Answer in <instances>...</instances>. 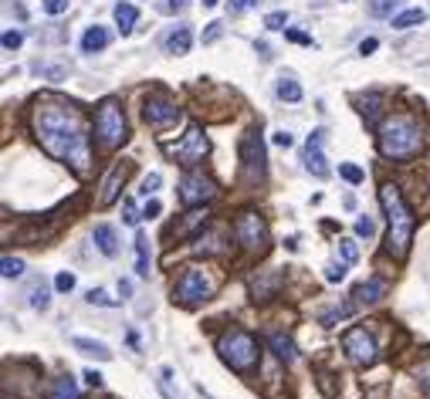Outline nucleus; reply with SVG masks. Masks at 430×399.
I'll use <instances>...</instances> for the list:
<instances>
[{
	"label": "nucleus",
	"instance_id": "f257e3e1",
	"mask_svg": "<svg viewBox=\"0 0 430 399\" xmlns=\"http://www.w3.org/2000/svg\"><path fill=\"white\" fill-rule=\"evenodd\" d=\"M31 133L41 142V149L55 156L58 163L72 166V170L85 176L92 170V129L81 109L68 105V102H55L44 98L31 109Z\"/></svg>",
	"mask_w": 430,
	"mask_h": 399
},
{
	"label": "nucleus",
	"instance_id": "f03ea898",
	"mask_svg": "<svg viewBox=\"0 0 430 399\" xmlns=\"http://www.w3.org/2000/svg\"><path fill=\"white\" fill-rule=\"evenodd\" d=\"M376 146L383 152V159L393 163H407L424 152V126L410 112H393L376 126Z\"/></svg>",
	"mask_w": 430,
	"mask_h": 399
},
{
	"label": "nucleus",
	"instance_id": "7ed1b4c3",
	"mask_svg": "<svg viewBox=\"0 0 430 399\" xmlns=\"http://www.w3.org/2000/svg\"><path fill=\"white\" fill-rule=\"evenodd\" d=\"M379 203H383V213H387V254L396 257V261H403V257L410 254L417 217H413V210L407 207L400 187H393V183H383V187H379Z\"/></svg>",
	"mask_w": 430,
	"mask_h": 399
},
{
	"label": "nucleus",
	"instance_id": "20e7f679",
	"mask_svg": "<svg viewBox=\"0 0 430 399\" xmlns=\"http://www.w3.org/2000/svg\"><path fill=\"white\" fill-rule=\"evenodd\" d=\"M217 352H220V359L227 362L234 372H251L261 359V349H257V339L251 332H244V328H224L220 335H217Z\"/></svg>",
	"mask_w": 430,
	"mask_h": 399
},
{
	"label": "nucleus",
	"instance_id": "39448f33",
	"mask_svg": "<svg viewBox=\"0 0 430 399\" xmlns=\"http://www.w3.org/2000/svg\"><path fill=\"white\" fill-rule=\"evenodd\" d=\"M95 139L98 146L105 152L119 149L126 139H129V122H126V112H122V105H119L116 98H105L102 105H98L95 112Z\"/></svg>",
	"mask_w": 430,
	"mask_h": 399
},
{
	"label": "nucleus",
	"instance_id": "423d86ee",
	"mask_svg": "<svg viewBox=\"0 0 430 399\" xmlns=\"http://www.w3.org/2000/svg\"><path fill=\"white\" fill-rule=\"evenodd\" d=\"M214 291H217V281L207 274V271H200V267H187V271L180 274L176 288H173V302L183 304V308H194V304L214 298Z\"/></svg>",
	"mask_w": 430,
	"mask_h": 399
},
{
	"label": "nucleus",
	"instance_id": "0eeeda50",
	"mask_svg": "<svg viewBox=\"0 0 430 399\" xmlns=\"http://www.w3.org/2000/svg\"><path fill=\"white\" fill-rule=\"evenodd\" d=\"M234 237H237V244L248 250L251 257L264 254V250H268V224H264V217H261V213H255V210L237 213Z\"/></svg>",
	"mask_w": 430,
	"mask_h": 399
},
{
	"label": "nucleus",
	"instance_id": "6e6552de",
	"mask_svg": "<svg viewBox=\"0 0 430 399\" xmlns=\"http://www.w3.org/2000/svg\"><path fill=\"white\" fill-rule=\"evenodd\" d=\"M241 170L248 183H264V173H268V152H264V139L261 133H248L241 139Z\"/></svg>",
	"mask_w": 430,
	"mask_h": 399
},
{
	"label": "nucleus",
	"instance_id": "1a4fd4ad",
	"mask_svg": "<svg viewBox=\"0 0 430 399\" xmlns=\"http://www.w3.org/2000/svg\"><path fill=\"white\" fill-rule=\"evenodd\" d=\"M207 152H210V139L203 135L200 126H190L187 133L176 139V142L166 146V156H173L176 163H183V166H196Z\"/></svg>",
	"mask_w": 430,
	"mask_h": 399
},
{
	"label": "nucleus",
	"instance_id": "9d476101",
	"mask_svg": "<svg viewBox=\"0 0 430 399\" xmlns=\"http://www.w3.org/2000/svg\"><path fill=\"white\" fill-rule=\"evenodd\" d=\"M214 196H217V183L210 176H203V173H196V170H187L180 176V203L183 207H203Z\"/></svg>",
	"mask_w": 430,
	"mask_h": 399
},
{
	"label": "nucleus",
	"instance_id": "9b49d317",
	"mask_svg": "<svg viewBox=\"0 0 430 399\" xmlns=\"http://www.w3.org/2000/svg\"><path fill=\"white\" fill-rule=\"evenodd\" d=\"M180 105H176L170 95H163V92H153V95H146V105H142V119L153 126V129H166V126H173L176 119H180Z\"/></svg>",
	"mask_w": 430,
	"mask_h": 399
},
{
	"label": "nucleus",
	"instance_id": "f8f14e48",
	"mask_svg": "<svg viewBox=\"0 0 430 399\" xmlns=\"http://www.w3.org/2000/svg\"><path fill=\"white\" fill-rule=\"evenodd\" d=\"M342 352L349 356L356 365H372L376 362V342L366 328H349L342 335Z\"/></svg>",
	"mask_w": 430,
	"mask_h": 399
},
{
	"label": "nucleus",
	"instance_id": "ddd939ff",
	"mask_svg": "<svg viewBox=\"0 0 430 399\" xmlns=\"http://www.w3.org/2000/svg\"><path fill=\"white\" fill-rule=\"evenodd\" d=\"M129 173H133V163H112V170H109V176L102 180V187H98V207H112L119 200V190H122V183L129 180Z\"/></svg>",
	"mask_w": 430,
	"mask_h": 399
},
{
	"label": "nucleus",
	"instance_id": "4468645a",
	"mask_svg": "<svg viewBox=\"0 0 430 399\" xmlns=\"http://www.w3.org/2000/svg\"><path fill=\"white\" fill-rule=\"evenodd\" d=\"M305 170L318 176V180H325L329 176V159H325V133L322 129H315L309 135V142H305Z\"/></svg>",
	"mask_w": 430,
	"mask_h": 399
},
{
	"label": "nucleus",
	"instance_id": "2eb2a0df",
	"mask_svg": "<svg viewBox=\"0 0 430 399\" xmlns=\"http://www.w3.org/2000/svg\"><path fill=\"white\" fill-rule=\"evenodd\" d=\"M190 44H194V31L187 24H176L170 31V38H166V55H187Z\"/></svg>",
	"mask_w": 430,
	"mask_h": 399
},
{
	"label": "nucleus",
	"instance_id": "dca6fc26",
	"mask_svg": "<svg viewBox=\"0 0 430 399\" xmlns=\"http://www.w3.org/2000/svg\"><path fill=\"white\" fill-rule=\"evenodd\" d=\"M92 241H95V248L105 254V257H116L119 254V237H116V227H109V224H98L92 230Z\"/></svg>",
	"mask_w": 430,
	"mask_h": 399
},
{
	"label": "nucleus",
	"instance_id": "f3484780",
	"mask_svg": "<svg viewBox=\"0 0 430 399\" xmlns=\"http://www.w3.org/2000/svg\"><path fill=\"white\" fill-rule=\"evenodd\" d=\"M207 220H210V213H207L203 207H190V213H183L180 227H173V230H176V237H190L194 230L207 227Z\"/></svg>",
	"mask_w": 430,
	"mask_h": 399
},
{
	"label": "nucleus",
	"instance_id": "a211bd4d",
	"mask_svg": "<svg viewBox=\"0 0 430 399\" xmlns=\"http://www.w3.org/2000/svg\"><path fill=\"white\" fill-rule=\"evenodd\" d=\"M268 345H271V352L281 362H285V365H292V362L298 359V352H295V342L288 339V335H281V332H271V335H268Z\"/></svg>",
	"mask_w": 430,
	"mask_h": 399
},
{
	"label": "nucleus",
	"instance_id": "6ab92c4d",
	"mask_svg": "<svg viewBox=\"0 0 430 399\" xmlns=\"http://www.w3.org/2000/svg\"><path fill=\"white\" fill-rule=\"evenodd\" d=\"M72 345L79 349L81 356H92V359H98V362H109V359H112L109 345H105V342H95V339H81V335H75V339H72Z\"/></svg>",
	"mask_w": 430,
	"mask_h": 399
},
{
	"label": "nucleus",
	"instance_id": "aec40b11",
	"mask_svg": "<svg viewBox=\"0 0 430 399\" xmlns=\"http://www.w3.org/2000/svg\"><path fill=\"white\" fill-rule=\"evenodd\" d=\"M105 48H109V31H105V27H88V31H85V38H81V51H85V55H95V51H105Z\"/></svg>",
	"mask_w": 430,
	"mask_h": 399
},
{
	"label": "nucleus",
	"instance_id": "412c9836",
	"mask_svg": "<svg viewBox=\"0 0 430 399\" xmlns=\"http://www.w3.org/2000/svg\"><path fill=\"white\" fill-rule=\"evenodd\" d=\"M352 298L359 304H372L383 298V281L379 278H370V281H363V285H356V291H352Z\"/></svg>",
	"mask_w": 430,
	"mask_h": 399
},
{
	"label": "nucleus",
	"instance_id": "4be33fe9",
	"mask_svg": "<svg viewBox=\"0 0 430 399\" xmlns=\"http://www.w3.org/2000/svg\"><path fill=\"white\" fill-rule=\"evenodd\" d=\"M424 20H427V11L410 7V11H400V14L393 18V27H396V31H410V27H420Z\"/></svg>",
	"mask_w": 430,
	"mask_h": 399
},
{
	"label": "nucleus",
	"instance_id": "5701e85b",
	"mask_svg": "<svg viewBox=\"0 0 430 399\" xmlns=\"http://www.w3.org/2000/svg\"><path fill=\"white\" fill-rule=\"evenodd\" d=\"M136 18H139V11L133 4H116V24L122 34H129V31L136 27Z\"/></svg>",
	"mask_w": 430,
	"mask_h": 399
},
{
	"label": "nucleus",
	"instance_id": "b1692460",
	"mask_svg": "<svg viewBox=\"0 0 430 399\" xmlns=\"http://www.w3.org/2000/svg\"><path fill=\"white\" fill-rule=\"evenodd\" d=\"M136 274L149 278V241H146V234H136Z\"/></svg>",
	"mask_w": 430,
	"mask_h": 399
},
{
	"label": "nucleus",
	"instance_id": "393cba45",
	"mask_svg": "<svg viewBox=\"0 0 430 399\" xmlns=\"http://www.w3.org/2000/svg\"><path fill=\"white\" fill-rule=\"evenodd\" d=\"M274 92H278L281 102H302V85H298L295 78H278Z\"/></svg>",
	"mask_w": 430,
	"mask_h": 399
},
{
	"label": "nucleus",
	"instance_id": "a878e982",
	"mask_svg": "<svg viewBox=\"0 0 430 399\" xmlns=\"http://www.w3.org/2000/svg\"><path fill=\"white\" fill-rule=\"evenodd\" d=\"M51 399H79V386H75V379H72V376L55 379V393H51Z\"/></svg>",
	"mask_w": 430,
	"mask_h": 399
},
{
	"label": "nucleus",
	"instance_id": "bb28decb",
	"mask_svg": "<svg viewBox=\"0 0 430 399\" xmlns=\"http://www.w3.org/2000/svg\"><path fill=\"white\" fill-rule=\"evenodd\" d=\"M376 105H383V95H379V92H372V95L363 98V115H366L370 126H379V122H376V119H379V109H376Z\"/></svg>",
	"mask_w": 430,
	"mask_h": 399
},
{
	"label": "nucleus",
	"instance_id": "cd10ccee",
	"mask_svg": "<svg viewBox=\"0 0 430 399\" xmlns=\"http://www.w3.org/2000/svg\"><path fill=\"white\" fill-rule=\"evenodd\" d=\"M339 176H342L346 183H352V187H359V183L366 180V173L359 170L356 163H339Z\"/></svg>",
	"mask_w": 430,
	"mask_h": 399
},
{
	"label": "nucleus",
	"instance_id": "c85d7f7f",
	"mask_svg": "<svg viewBox=\"0 0 430 399\" xmlns=\"http://www.w3.org/2000/svg\"><path fill=\"white\" fill-rule=\"evenodd\" d=\"M4 271H0V274H4V278H7V281H14V278H20V274H24V261H20V257H11V254H7V257H4Z\"/></svg>",
	"mask_w": 430,
	"mask_h": 399
},
{
	"label": "nucleus",
	"instance_id": "c756f323",
	"mask_svg": "<svg viewBox=\"0 0 430 399\" xmlns=\"http://www.w3.org/2000/svg\"><path fill=\"white\" fill-rule=\"evenodd\" d=\"M339 254H342L346 264H356V261H359V248H356V241H349V237L339 241Z\"/></svg>",
	"mask_w": 430,
	"mask_h": 399
},
{
	"label": "nucleus",
	"instance_id": "7c9ffc66",
	"mask_svg": "<svg viewBox=\"0 0 430 399\" xmlns=\"http://www.w3.org/2000/svg\"><path fill=\"white\" fill-rule=\"evenodd\" d=\"M393 7H396V0H370L372 18H387V14H393Z\"/></svg>",
	"mask_w": 430,
	"mask_h": 399
},
{
	"label": "nucleus",
	"instance_id": "2f4dec72",
	"mask_svg": "<svg viewBox=\"0 0 430 399\" xmlns=\"http://www.w3.org/2000/svg\"><path fill=\"white\" fill-rule=\"evenodd\" d=\"M88 302H92V304H102V308H116V304H119L116 298H109L102 288H92V291H88Z\"/></svg>",
	"mask_w": 430,
	"mask_h": 399
},
{
	"label": "nucleus",
	"instance_id": "473e14b6",
	"mask_svg": "<svg viewBox=\"0 0 430 399\" xmlns=\"http://www.w3.org/2000/svg\"><path fill=\"white\" fill-rule=\"evenodd\" d=\"M285 24H288V14H285V11H274V14L264 18V27H271V31H281Z\"/></svg>",
	"mask_w": 430,
	"mask_h": 399
},
{
	"label": "nucleus",
	"instance_id": "72a5a7b5",
	"mask_svg": "<svg viewBox=\"0 0 430 399\" xmlns=\"http://www.w3.org/2000/svg\"><path fill=\"white\" fill-rule=\"evenodd\" d=\"M55 288H58L61 295H65V291H72V288H75V274H72V271H58V278H55Z\"/></svg>",
	"mask_w": 430,
	"mask_h": 399
},
{
	"label": "nucleus",
	"instance_id": "f704fd0d",
	"mask_svg": "<svg viewBox=\"0 0 430 399\" xmlns=\"http://www.w3.org/2000/svg\"><path fill=\"white\" fill-rule=\"evenodd\" d=\"M356 234H359V237H366V241H370L372 234H376V224H372L370 217H359V220H356Z\"/></svg>",
	"mask_w": 430,
	"mask_h": 399
},
{
	"label": "nucleus",
	"instance_id": "c9c22d12",
	"mask_svg": "<svg viewBox=\"0 0 430 399\" xmlns=\"http://www.w3.org/2000/svg\"><path fill=\"white\" fill-rule=\"evenodd\" d=\"M417 379H420V386H427L430 389V352L420 359V365H417Z\"/></svg>",
	"mask_w": 430,
	"mask_h": 399
},
{
	"label": "nucleus",
	"instance_id": "e433bc0d",
	"mask_svg": "<svg viewBox=\"0 0 430 399\" xmlns=\"http://www.w3.org/2000/svg\"><path fill=\"white\" fill-rule=\"evenodd\" d=\"M342 278H346V267H342V264H329V267H325V281H329V285H339Z\"/></svg>",
	"mask_w": 430,
	"mask_h": 399
},
{
	"label": "nucleus",
	"instance_id": "4c0bfd02",
	"mask_svg": "<svg viewBox=\"0 0 430 399\" xmlns=\"http://www.w3.org/2000/svg\"><path fill=\"white\" fill-rule=\"evenodd\" d=\"M159 183H163V176H159V173H149V176L142 180V190H139V193H146V196H149V193L159 190Z\"/></svg>",
	"mask_w": 430,
	"mask_h": 399
},
{
	"label": "nucleus",
	"instance_id": "58836bf2",
	"mask_svg": "<svg viewBox=\"0 0 430 399\" xmlns=\"http://www.w3.org/2000/svg\"><path fill=\"white\" fill-rule=\"evenodd\" d=\"M20 44H24V34H20V31H7V34H4V48H7V51H18Z\"/></svg>",
	"mask_w": 430,
	"mask_h": 399
},
{
	"label": "nucleus",
	"instance_id": "ea45409f",
	"mask_svg": "<svg viewBox=\"0 0 430 399\" xmlns=\"http://www.w3.org/2000/svg\"><path fill=\"white\" fill-rule=\"evenodd\" d=\"M31 304H34V308H38V311H44V308H48V291H44V288H34V291H31Z\"/></svg>",
	"mask_w": 430,
	"mask_h": 399
},
{
	"label": "nucleus",
	"instance_id": "a19ab883",
	"mask_svg": "<svg viewBox=\"0 0 430 399\" xmlns=\"http://www.w3.org/2000/svg\"><path fill=\"white\" fill-rule=\"evenodd\" d=\"M44 11L48 14H65L68 11V0H44Z\"/></svg>",
	"mask_w": 430,
	"mask_h": 399
},
{
	"label": "nucleus",
	"instance_id": "79ce46f5",
	"mask_svg": "<svg viewBox=\"0 0 430 399\" xmlns=\"http://www.w3.org/2000/svg\"><path fill=\"white\" fill-rule=\"evenodd\" d=\"M292 142H295V139H292V133H285V129H281V133H274V146H281V149H288Z\"/></svg>",
	"mask_w": 430,
	"mask_h": 399
},
{
	"label": "nucleus",
	"instance_id": "37998d69",
	"mask_svg": "<svg viewBox=\"0 0 430 399\" xmlns=\"http://www.w3.org/2000/svg\"><path fill=\"white\" fill-rule=\"evenodd\" d=\"M159 210H163V203H159V200H149L146 210H142V217H149V220H153V217H159Z\"/></svg>",
	"mask_w": 430,
	"mask_h": 399
},
{
	"label": "nucleus",
	"instance_id": "c03bdc74",
	"mask_svg": "<svg viewBox=\"0 0 430 399\" xmlns=\"http://www.w3.org/2000/svg\"><path fill=\"white\" fill-rule=\"evenodd\" d=\"M122 220H126L129 227H136V224H139V213H136V207H133V203H126V217H122Z\"/></svg>",
	"mask_w": 430,
	"mask_h": 399
},
{
	"label": "nucleus",
	"instance_id": "a18cd8bd",
	"mask_svg": "<svg viewBox=\"0 0 430 399\" xmlns=\"http://www.w3.org/2000/svg\"><path fill=\"white\" fill-rule=\"evenodd\" d=\"M376 48H379V41H376V38H366L363 44H359V55H372Z\"/></svg>",
	"mask_w": 430,
	"mask_h": 399
},
{
	"label": "nucleus",
	"instance_id": "49530a36",
	"mask_svg": "<svg viewBox=\"0 0 430 399\" xmlns=\"http://www.w3.org/2000/svg\"><path fill=\"white\" fill-rule=\"evenodd\" d=\"M207 27H210V31L203 34V41H217V38H220V24H217V20H214V24H207Z\"/></svg>",
	"mask_w": 430,
	"mask_h": 399
},
{
	"label": "nucleus",
	"instance_id": "de8ad7c7",
	"mask_svg": "<svg viewBox=\"0 0 430 399\" xmlns=\"http://www.w3.org/2000/svg\"><path fill=\"white\" fill-rule=\"evenodd\" d=\"M288 41H298V44H312L309 34H302V31H288Z\"/></svg>",
	"mask_w": 430,
	"mask_h": 399
},
{
	"label": "nucleus",
	"instance_id": "09e8293b",
	"mask_svg": "<svg viewBox=\"0 0 430 399\" xmlns=\"http://www.w3.org/2000/svg\"><path fill=\"white\" fill-rule=\"evenodd\" d=\"M183 7H187V0H166L163 4V11H183Z\"/></svg>",
	"mask_w": 430,
	"mask_h": 399
},
{
	"label": "nucleus",
	"instance_id": "8fccbe9b",
	"mask_svg": "<svg viewBox=\"0 0 430 399\" xmlns=\"http://www.w3.org/2000/svg\"><path fill=\"white\" fill-rule=\"evenodd\" d=\"M257 0H231V7H234V11H248V7H255Z\"/></svg>",
	"mask_w": 430,
	"mask_h": 399
},
{
	"label": "nucleus",
	"instance_id": "3c124183",
	"mask_svg": "<svg viewBox=\"0 0 430 399\" xmlns=\"http://www.w3.org/2000/svg\"><path fill=\"white\" fill-rule=\"evenodd\" d=\"M85 379L92 382V386H102V376H98L95 369H88V372H85Z\"/></svg>",
	"mask_w": 430,
	"mask_h": 399
},
{
	"label": "nucleus",
	"instance_id": "603ef678",
	"mask_svg": "<svg viewBox=\"0 0 430 399\" xmlns=\"http://www.w3.org/2000/svg\"><path fill=\"white\" fill-rule=\"evenodd\" d=\"M203 7H217V0H203Z\"/></svg>",
	"mask_w": 430,
	"mask_h": 399
}]
</instances>
